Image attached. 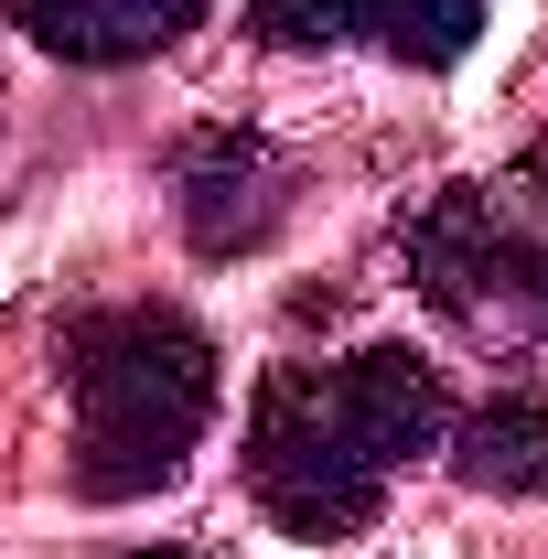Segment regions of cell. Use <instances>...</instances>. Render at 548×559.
<instances>
[{"mask_svg":"<svg viewBox=\"0 0 548 559\" xmlns=\"http://www.w3.org/2000/svg\"><path fill=\"white\" fill-rule=\"evenodd\" d=\"M441 430H452V388L409 345L270 366L248 399V495L290 538H355L377 527L388 485L419 452H441Z\"/></svg>","mask_w":548,"mask_h":559,"instance_id":"cell-1","label":"cell"},{"mask_svg":"<svg viewBox=\"0 0 548 559\" xmlns=\"http://www.w3.org/2000/svg\"><path fill=\"white\" fill-rule=\"evenodd\" d=\"M65 399H75V485L97 506L162 495L215 419V334L172 301L86 312L65 334Z\"/></svg>","mask_w":548,"mask_h":559,"instance_id":"cell-2","label":"cell"},{"mask_svg":"<svg viewBox=\"0 0 548 559\" xmlns=\"http://www.w3.org/2000/svg\"><path fill=\"white\" fill-rule=\"evenodd\" d=\"M398 259L452 334L495 355H548V151L409 205Z\"/></svg>","mask_w":548,"mask_h":559,"instance_id":"cell-3","label":"cell"},{"mask_svg":"<svg viewBox=\"0 0 548 559\" xmlns=\"http://www.w3.org/2000/svg\"><path fill=\"white\" fill-rule=\"evenodd\" d=\"M172 215H183L194 259H248L279 215H290V162L259 130L205 119V130L172 140Z\"/></svg>","mask_w":548,"mask_h":559,"instance_id":"cell-4","label":"cell"},{"mask_svg":"<svg viewBox=\"0 0 548 559\" xmlns=\"http://www.w3.org/2000/svg\"><path fill=\"white\" fill-rule=\"evenodd\" d=\"M248 33L279 55L366 44L388 66H463L484 33V0H248Z\"/></svg>","mask_w":548,"mask_h":559,"instance_id":"cell-5","label":"cell"},{"mask_svg":"<svg viewBox=\"0 0 548 559\" xmlns=\"http://www.w3.org/2000/svg\"><path fill=\"white\" fill-rule=\"evenodd\" d=\"M0 11L65 66H140L205 22V0H0Z\"/></svg>","mask_w":548,"mask_h":559,"instance_id":"cell-6","label":"cell"},{"mask_svg":"<svg viewBox=\"0 0 548 559\" xmlns=\"http://www.w3.org/2000/svg\"><path fill=\"white\" fill-rule=\"evenodd\" d=\"M441 441H452V474L474 495H548V399H484Z\"/></svg>","mask_w":548,"mask_h":559,"instance_id":"cell-7","label":"cell"},{"mask_svg":"<svg viewBox=\"0 0 548 559\" xmlns=\"http://www.w3.org/2000/svg\"><path fill=\"white\" fill-rule=\"evenodd\" d=\"M130 559H205V549H130Z\"/></svg>","mask_w":548,"mask_h":559,"instance_id":"cell-8","label":"cell"}]
</instances>
